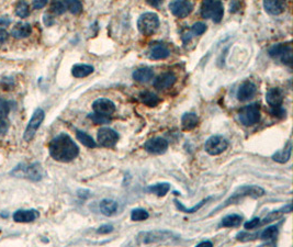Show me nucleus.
<instances>
[{
    "instance_id": "aec40b11",
    "label": "nucleus",
    "mask_w": 293,
    "mask_h": 247,
    "mask_svg": "<svg viewBox=\"0 0 293 247\" xmlns=\"http://www.w3.org/2000/svg\"><path fill=\"white\" fill-rule=\"evenodd\" d=\"M32 33V28L27 22H19L12 28L11 34L14 35L15 39H26Z\"/></svg>"
},
{
    "instance_id": "4c0bfd02",
    "label": "nucleus",
    "mask_w": 293,
    "mask_h": 247,
    "mask_svg": "<svg viewBox=\"0 0 293 247\" xmlns=\"http://www.w3.org/2000/svg\"><path fill=\"white\" fill-rule=\"evenodd\" d=\"M206 31V26L203 22H197L191 28V33L193 35H201Z\"/></svg>"
},
{
    "instance_id": "c756f323",
    "label": "nucleus",
    "mask_w": 293,
    "mask_h": 247,
    "mask_svg": "<svg viewBox=\"0 0 293 247\" xmlns=\"http://www.w3.org/2000/svg\"><path fill=\"white\" fill-rule=\"evenodd\" d=\"M76 137H77L78 141H79L82 144V145L86 146V147L94 148L97 146L96 141H93V139L84 131H77Z\"/></svg>"
},
{
    "instance_id": "4be33fe9",
    "label": "nucleus",
    "mask_w": 293,
    "mask_h": 247,
    "mask_svg": "<svg viewBox=\"0 0 293 247\" xmlns=\"http://www.w3.org/2000/svg\"><path fill=\"white\" fill-rule=\"evenodd\" d=\"M133 78L136 81L142 82V84H146V82H150L153 78H154V72H153V69L150 67L139 68L133 73Z\"/></svg>"
},
{
    "instance_id": "f257e3e1",
    "label": "nucleus",
    "mask_w": 293,
    "mask_h": 247,
    "mask_svg": "<svg viewBox=\"0 0 293 247\" xmlns=\"http://www.w3.org/2000/svg\"><path fill=\"white\" fill-rule=\"evenodd\" d=\"M48 152L56 162L69 163L79 155V147L68 134L61 133L49 143Z\"/></svg>"
},
{
    "instance_id": "58836bf2",
    "label": "nucleus",
    "mask_w": 293,
    "mask_h": 247,
    "mask_svg": "<svg viewBox=\"0 0 293 247\" xmlns=\"http://www.w3.org/2000/svg\"><path fill=\"white\" fill-rule=\"evenodd\" d=\"M10 112V107L9 104L3 99H0V119L6 118Z\"/></svg>"
},
{
    "instance_id": "f03ea898",
    "label": "nucleus",
    "mask_w": 293,
    "mask_h": 247,
    "mask_svg": "<svg viewBox=\"0 0 293 247\" xmlns=\"http://www.w3.org/2000/svg\"><path fill=\"white\" fill-rule=\"evenodd\" d=\"M263 195H265V190H263L262 187L254 186V185H251V186L239 187L236 191H234L233 195L231 196L224 203L218 205V207L214 210L213 212H217L218 210H221L223 208L229 207V205H231V204L237 203V202H239V200L243 199V198H246V197L259 198V197H262Z\"/></svg>"
},
{
    "instance_id": "4468645a",
    "label": "nucleus",
    "mask_w": 293,
    "mask_h": 247,
    "mask_svg": "<svg viewBox=\"0 0 293 247\" xmlns=\"http://www.w3.org/2000/svg\"><path fill=\"white\" fill-rule=\"evenodd\" d=\"M144 148L151 154H164L168 148V142L163 138H153L145 142Z\"/></svg>"
},
{
    "instance_id": "6e6552de",
    "label": "nucleus",
    "mask_w": 293,
    "mask_h": 247,
    "mask_svg": "<svg viewBox=\"0 0 293 247\" xmlns=\"http://www.w3.org/2000/svg\"><path fill=\"white\" fill-rule=\"evenodd\" d=\"M272 59H280L283 64H292V46L290 43H278L268 51Z\"/></svg>"
},
{
    "instance_id": "e433bc0d",
    "label": "nucleus",
    "mask_w": 293,
    "mask_h": 247,
    "mask_svg": "<svg viewBox=\"0 0 293 247\" xmlns=\"http://www.w3.org/2000/svg\"><path fill=\"white\" fill-rule=\"evenodd\" d=\"M88 118L90 119V120H93V123H96V124H108V123L110 122L109 117H105V115L98 114L96 112L93 114H89Z\"/></svg>"
},
{
    "instance_id": "de8ad7c7",
    "label": "nucleus",
    "mask_w": 293,
    "mask_h": 247,
    "mask_svg": "<svg viewBox=\"0 0 293 247\" xmlns=\"http://www.w3.org/2000/svg\"><path fill=\"white\" fill-rule=\"evenodd\" d=\"M10 22H11V19L9 16H1V18H0V26L2 27L9 26Z\"/></svg>"
},
{
    "instance_id": "09e8293b",
    "label": "nucleus",
    "mask_w": 293,
    "mask_h": 247,
    "mask_svg": "<svg viewBox=\"0 0 293 247\" xmlns=\"http://www.w3.org/2000/svg\"><path fill=\"white\" fill-rule=\"evenodd\" d=\"M164 0H146V2L152 7H158Z\"/></svg>"
},
{
    "instance_id": "f8f14e48",
    "label": "nucleus",
    "mask_w": 293,
    "mask_h": 247,
    "mask_svg": "<svg viewBox=\"0 0 293 247\" xmlns=\"http://www.w3.org/2000/svg\"><path fill=\"white\" fill-rule=\"evenodd\" d=\"M98 142L103 147H113L119 141V134L110 127H101L98 131Z\"/></svg>"
},
{
    "instance_id": "f704fd0d",
    "label": "nucleus",
    "mask_w": 293,
    "mask_h": 247,
    "mask_svg": "<svg viewBox=\"0 0 293 247\" xmlns=\"http://www.w3.org/2000/svg\"><path fill=\"white\" fill-rule=\"evenodd\" d=\"M15 15L20 16V18H27V16L30 15V10H29V5L21 0V1L18 2V5L15 6Z\"/></svg>"
},
{
    "instance_id": "c85d7f7f",
    "label": "nucleus",
    "mask_w": 293,
    "mask_h": 247,
    "mask_svg": "<svg viewBox=\"0 0 293 247\" xmlns=\"http://www.w3.org/2000/svg\"><path fill=\"white\" fill-rule=\"evenodd\" d=\"M243 217L238 216V214H230V216L223 217L220 226H223V228H234V226L241 225Z\"/></svg>"
},
{
    "instance_id": "72a5a7b5",
    "label": "nucleus",
    "mask_w": 293,
    "mask_h": 247,
    "mask_svg": "<svg viewBox=\"0 0 293 247\" xmlns=\"http://www.w3.org/2000/svg\"><path fill=\"white\" fill-rule=\"evenodd\" d=\"M148 216H150V214H148L146 210L141 209V208L132 210V212H131V220L135 221V222L145 221L148 219Z\"/></svg>"
},
{
    "instance_id": "5701e85b",
    "label": "nucleus",
    "mask_w": 293,
    "mask_h": 247,
    "mask_svg": "<svg viewBox=\"0 0 293 247\" xmlns=\"http://www.w3.org/2000/svg\"><path fill=\"white\" fill-rule=\"evenodd\" d=\"M99 208H100V211L103 216H111L117 212L118 202L112 199H103L100 201Z\"/></svg>"
},
{
    "instance_id": "f3484780",
    "label": "nucleus",
    "mask_w": 293,
    "mask_h": 247,
    "mask_svg": "<svg viewBox=\"0 0 293 247\" xmlns=\"http://www.w3.org/2000/svg\"><path fill=\"white\" fill-rule=\"evenodd\" d=\"M177 77L174 73H165L159 75L154 80V87L158 90H164L172 87L176 84Z\"/></svg>"
},
{
    "instance_id": "b1692460",
    "label": "nucleus",
    "mask_w": 293,
    "mask_h": 247,
    "mask_svg": "<svg viewBox=\"0 0 293 247\" xmlns=\"http://www.w3.org/2000/svg\"><path fill=\"white\" fill-rule=\"evenodd\" d=\"M291 154H292V142L288 141L287 145L284 146L283 150L279 151L276 154L272 155V159L277 163L284 164L291 158Z\"/></svg>"
},
{
    "instance_id": "ddd939ff",
    "label": "nucleus",
    "mask_w": 293,
    "mask_h": 247,
    "mask_svg": "<svg viewBox=\"0 0 293 247\" xmlns=\"http://www.w3.org/2000/svg\"><path fill=\"white\" fill-rule=\"evenodd\" d=\"M93 109L98 114L110 117V115H112L115 112V105L109 99L99 98L93 101Z\"/></svg>"
},
{
    "instance_id": "79ce46f5",
    "label": "nucleus",
    "mask_w": 293,
    "mask_h": 247,
    "mask_svg": "<svg viewBox=\"0 0 293 247\" xmlns=\"http://www.w3.org/2000/svg\"><path fill=\"white\" fill-rule=\"evenodd\" d=\"M113 231V226L110 224H103L97 230L98 234H109Z\"/></svg>"
},
{
    "instance_id": "cd10ccee",
    "label": "nucleus",
    "mask_w": 293,
    "mask_h": 247,
    "mask_svg": "<svg viewBox=\"0 0 293 247\" xmlns=\"http://www.w3.org/2000/svg\"><path fill=\"white\" fill-rule=\"evenodd\" d=\"M169 189H170V185L168 183H160V184L152 185V186L147 188V191L151 193H154V195H156L157 197H164L167 195Z\"/></svg>"
},
{
    "instance_id": "a878e982",
    "label": "nucleus",
    "mask_w": 293,
    "mask_h": 247,
    "mask_svg": "<svg viewBox=\"0 0 293 247\" xmlns=\"http://www.w3.org/2000/svg\"><path fill=\"white\" fill-rule=\"evenodd\" d=\"M169 55H170V51L166 46H164V45H155L150 52V59L155 61L165 60Z\"/></svg>"
},
{
    "instance_id": "7c9ffc66",
    "label": "nucleus",
    "mask_w": 293,
    "mask_h": 247,
    "mask_svg": "<svg viewBox=\"0 0 293 247\" xmlns=\"http://www.w3.org/2000/svg\"><path fill=\"white\" fill-rule=\"evenodd\" d=\"M211 199V198H206V199H204V200H202V201H200L199 203L198 204H196L195 207L193 208H190V209H188V208H185V205L181 203V202H179L178 200H175V204H176V207H177V209L179 210V211H181V212H185V213H195V212H197L198 210H200L202 207H203V205L208 202V201Z\"/></svg>"
},
{
    "instance_id": "c03bdc74",
    "label": "nucleus",
    "mask_w": 293,
    "mask_h": 247,
    "mask_svg": "<svg viewBox=\"0 0 293 247\" xmlns=\"http://www.w3.org/2000/svg\"><path fill=\"white\" fill-rule=\"evenodd\" d=\"M8 38H9L8 32L6 30H3V29H0V47H1L2 45L7 42Z\"/></svg>"
},
{
    "instance_id": "a19ab883",
    "label": "nucleus",
    "mask_w": 293,
    "mask_h": 247,
    "mask_svg": "<svg viewBox=\"0 0 293 247\" xmlns=\"http://www.w3.org/2000/svg\"><path fill=\"white\" fill-rule=\"evenodd\" d=\"M259 223H261V219H259V217H254V219H251L248 222H246V223L244 224V228L246 230H253L255 228H257Z\"/></svg>"
},
{
    "instance_id": "a18cd8bd",
    "label": "nucleus",
    "mask_w": 293,
    "mask_h": 247,
    "mask_svg": "<svg viewBox=\"0 0 293 247\" xmlns=\"http://www.w3.org/2000/svg\"><path fill=\"white\" fill-rule=\"evenodd\" d=\"M43 22L46 27H51L53 23H54V18L52 15H49L48 14L43 15Z\"/></svg>"
},
{
    "instance_id": "a211bd4d",
    "label": "nucleus",
    "mask_w": 293,
    "mask_h": 247,
    "mask_svg": "<svg viewBox=\"0 0 293 247\" xmlns=\"http://www.w3.org/2000/svg\"><path fill=\"white\" fill-rule=\"evenodd\" d=\"M40 216L39 211L34 209L30 210H18L14 214V220L18 223H30Z\"/></svg>"
},
{
    "instance_id": "473e14b6",
    "label": "nucleus",
    "mask_w": 293,
    "mask_h": 247,
    "mask_svg": "<svg viewBox=\"0 0 293 247\" xmlns=\"http://www.w3.org/2000/svg\"><path fill=\"white\" fill-rule=\"evenodd\" d=\"M65 6L71 14L79 15L82 11V3L79 0H65Z\"/></svg>"
},
{
    "instance_id": "39448f33",
    "label": "nucleus",
    "mask_w": 293,
    "mask_h": 247,
    "mask_svg": "<svg viewBox=\"0 0 293 247\" xmlns=\"http://www.w3.org/2000/svg\"><path fill=\"white\" fill-rule=\"evenodd\" d=\"M11 175L15 177H23L32 181H39L43 178L44 171L39 163H33L31 165H19L11 171Z\"/></svg>"
},
{
    "instance_id": "8fccbe9b",
    "label": "nucleus",
    "mask_w": 293,
    "mask_h": 247,
    "mask_svg": "<svg viewBox=\"0 0 293 247\" xmlns=\"http://www.w3.org/2000/svg\"><path fill=\"white\" fill-rule=\"evenodd\" d=\"M202 246H208V247H212L213 246V244L211 242H209V241H203V242H201V243H199V244L197 245V247H202Z\"/></svg>"
},
{
    "instance_id": "7ed1b4c3",
    "label": "nucleus",
    "mask_w": 293,
    "mask_h": 247,
    "mask_svg": "<svg viewBox=\"0 0 293 247\" xmlns=\"http://www.w3.org/2000/svg\"><path fill=\"white\" fill-rule=\"evenodd\" d=\"M174 236V233L166 230L147 231V232H141L136 236V243L139 245L157 244V243H164L171 240Z\"/></svg>"
},
{
    "instance_id": "37998d69",
    "label": "nucleus",
    "mask_w": 293,
    "mask_h": 247,
    "mask_svg": "<svg viewBox=\"0 0 293 247\" xmlns=\"http://www.w3.org/2000/svg\"><path fill=\"white\" fill-rule=\"evenodd\" d=\"M48 0H33L32 5L34 9H42L45 6L47 5Z\"/></svg>"
},
{
    "instance_id": "2eb2a0df",
    "label": "nucleus",
    "mask_w": 293,
    "mask_h": 247,
    "mask_svg": "<svg viewBox=\"0 0 293 247\" xmlns=\"http://www.w3.org/2000/svg\"><path fill=\"white\" fill-rule=\"evenodd\" d=\"M256 92H257L256 85L254 84V82L247 80V81L243 82V84L239 86L236 96L239 101L244 102V101L249 100V99H251V98H254Z\"/></svg>"
},
{
    "instance_id": "1a4fd4ad",
    "label": "nucleus",
    "mask_w": 293,
    "mask_h": 247,
    "mask_svg": "<svg viewBox=\"0 0 293 247\" xmlns=\"http://www.w3.org/2000/svg\"><path fill=\"white\" fill-rule=\"evenodd\" d=\"M44 118H45V113L42 109L39 108L34 111V113H33L26 131H24V134H23L24 141L29 142L34 138L36 131H38L41 124H42V122L44 121Z\"/></svg>"
},
{
    "instance_id": "6ab92c4d",
    "label": "nucleus",
    "mask_w": 293,
    "mask_h": 247,
    "mask_svg": "<svg viewBox=\"0 0 293 247\" xmlns=\"http://www.w3.org/2000/svg\"><path fill=\"white\" fill-rule=\"evenodd\" d=\"M266 101L271 108L274 107L282 106L283 102V93L280 88H270L266 93Z\"/></svg>"
},
{
    "instance_id": "bb28decb",
    "label": "nucleus",
    "mask_w": 293,
    "mask_h": 247,
    "mask_svg": "<svg viewBox=\"0 0 293 247\" xmlns=\"http://www.w3.org/2000/svg\"><path fill=\"white\" fill-rule=\"evenodd\" d=\"M139 100H141L144 105L147 107H151V108L158 106L160 102V99L158 98V96H156L155 93H153L151 92H147V90L142 92L139 93Z\"/></svg>"
},
{
    "instance_id": "423d86ee",
    "label": "nucleus",
    "mask_w": 293,
    "mask_h": 247,
    "mask_svg": "<svg viewBox=\"0 0 293 247\" xmlns=\"http://www.w3.org/2000/svg\"><path fill=\"white\" fill-rule=\"evenodd\" d=\"M159 18L154 12H145L138 20V29L143 35L150 36L158 30Z\"/></svg>"
},
{
    "instance_id": "9b49d317",
    "label": "nucleus",
    "mask_w": 293,
    "mask_h": 247,
    "mask_svg": "<svg viewBox=\"0 0 293 247\" xmlns=\"http://www.w3.org/2000/svg\"><path fill=\"white\" fill-rule=\"evenodd\" d=\"M169 10L179 19H184L191 14L193 5L190 0H172L169 3Z\"/></svg>"
},
{
    "instance_id": "dca6fc26",
    "label": "nucleus",
    "mask_w": 293,
    "mask_h": 247,
    "mask_svg": "<svg viewBox=\"0 0 293 247\" xmlns=\"http://www.w3.org/2000/svg\"><path fill=\"white\" fill-rule=\"evenodd\" d=\"M287 0H263V8L267 14L279 15L286 11Z\"/></svg>"
},
{
    "instance_id": "49530a36",
    "label": "nucleus",
    "mask_w": 293,
    "mask_h": 247,
    "mask_svg": "<svg viewBox=\"0 0 293 247\" xmlns=\"http://www.w3.org/2000/svg\"><path fill=\"white\" fill-rule=\"evenodd\" d=\"M8 127H9V124H8V122H6L3 119H0V135L5 134Z\"/></svg>"
},
{
    "instance_id": "ea45409f",
    "label": "nucleus",
    "mask_w": 293,
    "mask_h": 247,
    "mask_svg": "<svg viewBox=\"0 0 293 247\" xmlns=\"http://www.w3.org/2000/svg\"><path fill=\"white\" fill-rule=\"evenodd\" d=\"M270 113L274 115V117L277 118H283L284 115H286V110H284L281 106L279 107H274V108H271Z\"/></svg>"
},
{
    "instance_id": "9d476101",
    "label": "nucleus",
    "mask_w": 293,
    "mask_h": 247,
    "mask_svg": "<svg viewBox=\"0 0 293 247\" xmlns=\"http://www.w3.org/2000/svg\"><path fill=\"white\" fill-rule=\"evenodd\" d=\"M229 147V142L226 139L220 137V135H213V137L209 138L208 141L205 142L204 150L208 154L212 156H216L222 154L223 152L226 151Z\"/></svg>"
},
{
    "instance_id": "393cba45",
    "label": "nucleus",
    "mask_w": 293,
    "mask_h": 247,
    "mask_svg": "<svg viewBox=\"0 0 293 247\" xmlns=\"http://www.w3.org/2000/svg\"><path fill=\"white\" fill-rule=\"evenodd\" d=\"M93 73V67L90 65L86 64H76L73 66L72 74L76 78H84L89 76L90 74Z\"/></svg>"
},
{
    "instance_id": "c9c22d12",
    "label": "nucleus",
    "mask_w": 293,
    "mask_h": 247,
    "mask_svg": "<svg viewBox=\"0 0 293 247\" xmlns=\"http://www.w3.org/2000/svg\"><path fill=\"white\" fill-rule=\"evenodd\" d=\"M66 10H67V9H66L65 2L62 1V0H54V1L52 2L51 11L54 15H63Z\"/></svg>"
},
{
    "instance_id": "2f4dec72",
    "label": "nucleus",
    "mask_w": 293,
    "mask_h": 247,
    "mask_svg": "<svg viewBox=\"0 0 293 247\" xmlns=\"http://www.w3.org/2000/svg\"><path fill=\"white\" fill-rule=\"evenodd\" d=\"M279 230L278 226H268L267 229H265L261 234V238L262 241H274L276 240V237L278 236Z\"/></svg>"
},
{
    "instance_id": "20e7f679",
    "label": "nucleus",
    "mask_w": 293,
    "mask_h": 247,
    "mask_svg": "<svg viewBox=\"0 0 293 247\" xmlns=\"http://www.w3.org/2000/svg\"><path fill=\"white\" fill-rule=\"evenodd\" d=\"M201 15L204 19H212L213 22L220 23L224 15V8L220 0H203Z\"/></svg>"
},
{
    "instance_id": "0eeeda50",
    "label": "nucleus",
    "mask_w": 293,
    "mask_h": 247,
    "mask_svg": "<svg viewBox=\"0 0 293 247\" xmlns=\"http://www.w3.org/2000/svg\"><path fill=\"white\" fill-rule=\"evenodd\" d=\"M238 119L243 125L250 126L258 123L261 120V109L258 104H251L243 107L238 111Z\"/></svg>"
},
{
    "instance_id": "412c9836",
    "label": "nucleus",
    "mask_w": 293,
    "mask_h": 247,
    "mask_svg": "<svg viewBox=\"0 0 293 247\" xmlns=\"http://www.w3.org/2000/svg\"><path fill=\"white\" fill-rule=\"evenodd\" d=\"M198 124H199V118L196 113H185L181 118V126H183L184 131H191L196 129Z\"/></svg>"
}]
</instances>
